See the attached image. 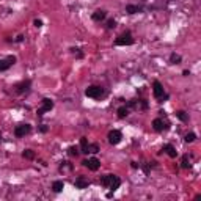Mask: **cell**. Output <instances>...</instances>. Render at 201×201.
Returning a JSON list of instances; mask_svg holds the SVG:
<instances>
[{
  "label": "cell",
  "mask_w": 201,
  "mask_h": 201,
  "mask_svg": "<svg viewBox=\"0 0 201 201\" xmlns=\"http://www.w3.org/2000/svg\"><path fill=\"white\" fill-rule=\"evenodd\" d=\"M101 186H104L107 189H110L112 192H115L121 186V179L118 176H115V175H105V176L101 178Z\"/></svg>",
  "instance_id": "obj_1"
},
{
  "label": "cell",
  "mask_w": 201,
  "mask_h": 201,
  "mask_svg": "<svg viewBox=\"0 0 201 201\" xmlns=\"http://www.w3.org/2000/svg\"><path fill=\"white\" fill-rule=\"evenodd\" d=\"M152 93H154V97L156 99H168V94H165V90H163V87H162V83L160 82H154L152 83Z\"/></svg>",
  "instance_id": "obj_2"
},
{
  "label": "cell",
  "mask_w": 201,
  "mask_h": 201,
  "mask_svg": "<svg viewBox=\"0 0 201 201\" xmlns=\"http://www.w3.org/2000/svg\"><path fill=\"white\" fill-rule=\"evenodd\" d=\"M115 44L116 46H131V44H134V38H132V35L129 32H126V33L120 35L115 39Z\"/></svg>",
  "instance_id": "obj_3"
},
{
  "label": "cell",
  "mask_w": 201,
  "mask_h": 201,
  "mask_svg": "<svg viewBox=\"0 0 201 201\" xmlns=\"http://www.w3.org/2000/svg\"><path fill=\"white\" fill-rule=\"evenodd\" d=\"M85 94L88 97H93V99H99L101 96L104 94V90L101 88V87H96V85H91L85 90Z\"/></svg>",
  "instance_id": "obj_4"
},
{
  "label": "cell",
  "mask_w": 201,
  "mask_h": 201,
  "mask_svg": "<svg viewBox=\"0 0 201 201\" xmlns=\"http://www.w3.org/2000/svg\"><path fill=\"white\" fill-rule=\"evenodd\" d=\"M30 131H32L30 124H19V126H16V129H14V135L16 137H25L27 134H30Z\"/></svg>",
  "instance_id": "obj_5"
},
{
  "label": "cell",
  "mask_w": 201,
  "mask_h": 201,
  "mask_svg": "<svg viewBox=\"0 0 201 201\" xmlns=\"http://www.w3.org/2000/svg\"><path fill=\"white\" fill-rule=\"evenodd\" d=\"M82 163H83V165H85L88 170H91V171H96V170H99V167H101V162H99V159H96V157L87 159V160H83Z\"/></svg>",
  "instance_id": "obj_6"
},
{
  "label": "cell",
  "mask_w": 201,
  "mask_h": 201,
  "mask_svg": "<svg viewBox=\"0 0 201 201\" xmlns=\"http://www.w3.org/2000/svg\"><path fill=\"white\" fill-rule=\"evenodd\" d=\"M121 138H123V134L120 132V131H110L108 132V141H110V145H118L121 141Z\"/></svg>",
  "instance_id": "obj_7"
},
{
  "label": "cell",
  "mask_w": 201,
  "mask_h": 201,
  "mask_svg": "<svg viewBox=\"0 0 201 201\" xmlns=\"http://www.w3.org/2000/svg\"><path fill=\"white\" fill-rule=\"evenodd\" d=\"M52 108H53V102H52V101L50 99H43V107L38 108V115L43 116L44 112H49V110H52Z\"/></svg>",
  "instance_id": "obj_8"
},
{
  "label": "cell",
  "mask_w": 201,
  "mask_h": 201,
  "mask_svg": "<svg viewBox=\"0 0 201 201\" xmlns=\"http://www.w3.org/2000/svg\"><path fill=\"white\" fill-rule=\"evenodd\" d=\"M152 127H154V131H156V132H163L168 126L163 123L162 118H156V120L152 121Z\"/></svg>",
  "instance_id": "obj_9"
},
{
  "label": "cell",
  "mask_w": 201,
  "mask_h": 201,
  "mask_svg": "<svg viewBox=\"0 0 201 201\" xmlns=\"http://www.w3.org/2000/svg\"><path fill=\"white\" fill-rule=\"evenodd\" d=\"M29 88H30V80H24L16 85V93H19V94L25 93V91H29Z\"/></svg>",
  "instance_id": "obj_10"
},
{
  "label": "cell",
  "mask_w": 201,
  "mask_h": 201,
  "mask_svg": "<svg viewBox=\"0 0 201 201\" xmlns=\"http://www.w3.org/2000/svg\"><path fill=\"white\" fill-rule=\"evenodd\" d=\"M74 184H76L77 189H87V187L90 186V181H88L87 178H83V176H79V178L76 179Z\"/></svg>",
  "instance_id": "obj_11"
},
{
  "label": "cell",
  "mask_w": 201,
  "mask_h": 201,
  "mask_svg": "<svg viewBox=\"0 0 201 201\" xmlns=\"http://www.w3.org/2000/svg\"><path fill=\"white\" fill-rule=\"evenodd\" d=\"M162 151H163V152H167L170 157H176V156H178V151H176V148H175L173 145H165Z\"/></svg>",
  "instance_id": "obj_12"
},
{
  "label": "cell",
  "mask_w": 201,
  "mask_h": 201,
  "mask_svg": "<svg viewBox=\"0 0 201 201\" xmlns=\"http://www.w3.org/2000/svg\"><path fill=\"white\" fill-rule=\"evenodd\" d=\"M105 11L104 10H97V11H94L93 13V21L94 22H101V21H104L105 19Z\"/></svg>",
  "instance_id": "obj_13"
},
{
  "label": "cell",
  "mask_w": 201,
  "mask_h": 201,
  "mask_svg": "<svg viewBox=\"0 0 201 201\" xmlns=\"http://www.w3.org/2000/svg\"><path fill=\"white\" fill-rule=\"evenodd\" d=\"M140 11H141V6H138V5H127L126 6L127 14H135V13H140Z\"/></svg>",
  "instance_id": "obj_14"
},
{
  "label": "cell",
  "mask_w": 201,
  "mask_h": 201,
  "mask_svg": "<svg viewBox=\"0 0 201 201\" xmlns=\"http://www.w3.org/2000/svg\"><path fill=\"white\" fill-rule=\"evenodd\" d=\"M52 189H53V192H57V193H58V192H61L63 189H65V182H63V181H55L52 184Z\"/></svg>",
  "instance_id": "obj_15"
},
{
  "label": "cell",
  "mask_w": 201,
  "mask_h": 201,
  "mask_svg": "<svg viewBox=\"0 0 201 201\" xmlns=\"http://www.w3.org/2000/svg\"><path fill=\"white\" fill-rule=\"evenodd\" d=\"M88 140L85 138V137H83V138H80V152H85V154H88Z\"/></svg>",
  "instance_id": "obj_16"
},
{
  "label": "cell",
  "mask_w": 201,
  "mask_h": 201,
  "mask_svg": "<svg viewBox=\"0 0 201 201\" xmlns=\"http://www.w3.org/2000/svg\"><path fill=\"white\" fill-rule=\"evenodd\" d=\"M127 115H129V107L123 105V107L118 108V116H120V118H126Z\"/></svg>",
  "instance_id": "obj_17"
},
{
  "label": "cell",
  "mask_w": 201,
  "mask_h": 201,
  "mask_svg": "<svg viewBox=\"0 0 201 201\" xmlns=\"http://www.w3.org/2000/svg\"><path fill=\"white\" fill-rule=\"evenodd\" d=\"M10 66H11V63H10V60H8V58L0 60V71H6Z\"/></svg>",
  "instance_id": "obj_18"
},
{
  "label": "cell",
  "mask_w": 201,
  "mask_h": 201,
  "mask_svg": "<svg viewBox=\"0 0 201 201\" xmlns=\"http://www.w3.org/2000/svg\"><path fill=\"white\" fill-rule=\"evenodd\" d=\"M190 165H192V163H190V159H189L187 154H186V156L182 157V168H190Z\"/></svg>",
  "instance_id": "obj_19"
},
{
  "label": "cell",
  "mask_w": 201,
  "mask_h": 201,
  "mask_svg": "<svg viewBox=\"0 0 201 201\" xmlns=\"http://www.w3.org/2000/svg\"><path fill=\"white\" fill-rule=\"evenodd\" d=\"M170 61L173 63V65H178V63H181V57L176 55V53H171V55H170Z\"/></svg>",
  "instance_id": "obj_20"
},
{
  "label": "cell",
  "mask_w": 201,
  "mask_h": 201,
  "mask_svg": "<svg viewBox=\"0 0 201 201\" xmlns=\"http://www.w3.org/2000/svg\"><path fill=\"white\" fill-rule=\"evenodd\" d=\"M22 156H24L25 159H33V157H35V152H33L32 149H25V151L22 152Z\"/></svg>",
  "instance_id": "obj_21"
},
{
  "label": "cell",
  "mask_w": 201,
  "mask_h": 201,
  "mask_svg": "<svg viewBox=\"0 0 201 201\" xmlns=\"http://www.w3.org/2000/svg\"><path fill=\"white\" fill-rule=\"evenodd\" d=\"M176 116L179 118L181 121H187L189 120V116L186 115V112H182V110H179V112H176Z\"/></svg>",
  "instance_id": "obj_22"
},
{
  "label": "cell",
  "mask_w": 201,
  "mask_h": 201,
  "mask_svg": "<svg viewBox=\"0 0 201 201\" xmlns=\"http://www.w3.org/2000/svg\"><path fill=\"white\" fill-rule=\"evenodd\" d=\"M195 138H196V135H195L193 132H190V134L186 135V138H184V140H186L187 143H192V141H195Z\"/></svg>",
  "instance_id": "obj_23"
},
{
  "label": "cell",
  "mask_w": 201,
  "mask_h": 201,
  "mask_svg": "<svg viewBox=\"0 0 201 201\" xmlns=\"http://www.w3.org/2000/svg\"><path fill=\"white\" fill-rule=\"evenodd\" d=\"M68 154H69L71 157H74V156H77V154H79V149L76 148V146H71V148L68 149Z\"/></svg>",
  "instance_id": "obj_24"
},
{
  "label": "cell",
  "mask_w": 201,
  "mask_h": 201,
  "mask_svg": "<svg viewBox=\"0 0 201 201\" xmlns=\"http://www.w3.org/2000/svg\"><path fill=\"white\" fill-rule=\"evenodd\" d=\"M99 151V146L96 145V143H93V145H88V152H97Z\"/></svg>",
  "instance_id": "obj_25"
},
{
  "label": "cell",
  "mask_w": 201,
  "mask_h": 201,
  "mask_svg": "<svg viewBox=\"0 0 201 201\" xmlns=\"http://www.w3.org/2000/svg\"><path fill=\"white\" fill-rule=\"evenodd\" d=\"M115 27H116V22L113 19H110V21L107 22V29H115Z\"/></svg>",
  "instance_id": "obj_26"
},
{
  "label": "cell",
  "mask_w": 201,
  "mask_h": 201,
  "mask_svg": "<svg viewBox=\"0 0 201 201\" xmlns=\"http://www.w3.org/2000/svg\"><path fill=\"white\" fill-rule=\"evenodd\" d=\"M33 24H35V27H38V29H39V27H43V21L41 19H35Z\"/></svg>",
  "instance_id": "obj_27"
},
{
  "label": "cell",
  "mask_w": 201,
  "mask_h": 201,
  "mask_svg": "<svg viewBox=\"0 0 201 201\" xmlns=\"http://www.w3.org/2000/svg\"><path fill=\"white\" fill-rule=\"evenodd\" d=\"M72 50H74V53H76V55H77L79 58H82V57H83V53L80 52V49H72Z\"/></svg>",
  "instance_id": "obj_28"
},
{
  "label": "cell",
  "mask_w": 201,
  "mask_h": 201,
  "mask_svg": "<svg viewBox=\"0 0 201 201\" xmlns=\"http://www.w3.org/2000/svg\"><path fill=\"white\" fill-rule=\"evenodd\" d=\"M8 60H10V63H11V65H14V63H16V57H13V55H10V57H6Z\"/></svg>",
  "instance_id": "obj_29"
},
{
  "label": "cell",
  "mask_w": 201,
  "mask_h": 201,
  "mask_svg": "<svg viewBox=\"0 0 201 201\" xmlns=\"http://www.w3.org/2000/svg\"><path fill=\"white\" fill-rule=\"evenodd\" d=\"M39 129H41V132H47V126H44V124H43Z\"/></svg>",
  "instance_id": "obj_30"
}]
</instances>
